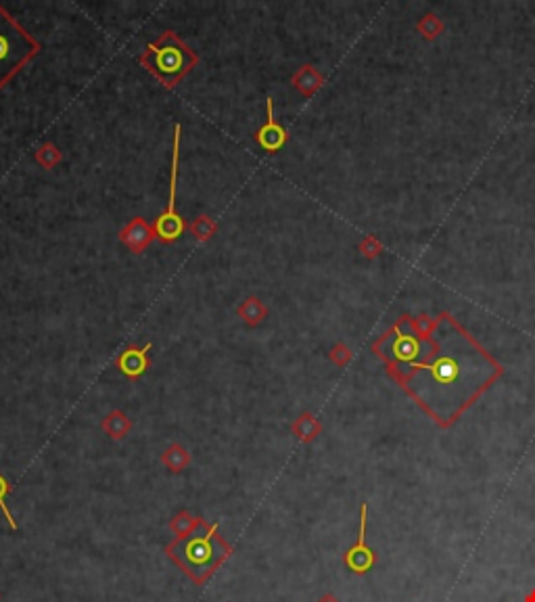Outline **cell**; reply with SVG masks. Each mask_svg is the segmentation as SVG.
Instances as JSON below:
<instances>
[{
  "instance_id": "7a4b0ae2",
  "label": "cell",
  "mask_w": 535,
  "mask_h": 602,
  "mask_svg": "<svg viewBox=\"0 0 535 602\" xmlns=\"http://www.w3.org/2000/svg\"><path fill=\"white\" fill-rule=\"evenodd\" d=\"M36 51L30 36L0 8V86Z\"/></svg>"
},
{
  "instance_id": "8992f818",
  "label": "cell",
  "mask_w": 535,
  "mask_h": 602,
  "mask_svg": "<svg viewBox=\"0 0 535 602\" xmlns=\"http://www.w3.org/2000/svg\"><path fill=\"white\" fill-rule=\"evenodd\" d=\"M201 523H203V521H201L199 517H193L191 513H180V515H176V517L170 521V529H172V534H174V541H172L170 546H176L180 539H187L189 535H193L195 527L201 525Z\"/></svg>"
},
{
  "instance_id": "52a82bcc",
  "label": "cell",
  "mask_w": 535,
  "mask_h": 602,
  "mask_svg": "<svg viewBox=\"0 0 535 602\" xmlns=\"http://www.w3.org/2000/svg\"><path fill=\"white\" fill-rule=\"evenodd\" d=\"M151 349V345H146L142 351L140 349H130V351H126L122 358H120V368H122V372L124 375H128V377H138V375H142L144 370H146V358H144V351H149Z\"/></svg>"
},
{
  "instance_id": "6da1fadb",
  "label": "cell",
  "mask_w": 535,
  "mask_h": 602,
  "mask_svg": "<svg viewBox=\"0 0 535 602\" xmlns=\"http://www.w3.org/2000/svg\"><path fill=\"white\" fill-rule=\"evenodd\" d=\"M142 63L149 67L165 86L178 82L191 67L197 63V57L172 34H165L159 44H151Z\"/></svg>"
},
{
  "instance_id": "2e32d148",
  "label": "cell",
  "mask_w": 535,
  "mask_h": 602,
  "mask_svg": "<svg viewBox=\"0 0 535 602\" xmlns=\"http://www.w3.org/2000/svg\"><path fill=\"white\" fill-rule=\"evenodd\" d=\"M525 602H535V590H531V592L525 596Z\"/></svg>"
},
{
  "instance_id": "30bf717a",
  "label": "cell",
  "mask_w": 535,
  "mask_h": 602,
  "mask_svg": "<svg viewBox=\"0 0 535 602\" xmlns=\"http://www.w3.org/2000/svg\"><path fill=\"white\" fill-rule=\"evenodd\" d=\"M163 465L170 468V470H174V472H180V470H184V468L189 467V463H191V456H189V452L182 448V446H178V444H172L168 450H165V454H163Z\"/></svg>"
},
{
  "instance_id": "4fadbf2b",
  "label": "cell",
  "mask_w": 535,
  "mask_h": 602,
  "mask_svg": "<svg viewBox=\"0 0 535 602\" xmlns=\"http://www.w3.org/2000/svg\"><path fill=\"white\" fill-rule=\"evenodd\" d=\"M8 491H11V487H8L6 479L0 475V508H2V513H4V517H6V521H8V525H11V529H17V523H15L11 510H8V506H6V502H4V498H6Z\"/></svg>"
},
{
  "instance_id": "277c9868",
  "label": "cell",
  "mask_w": 535,
  "mask_h": 602,
  "mask_svg": "<svg viewBox=\"0 0 535 602\" xmlns=\"http://www.w3.org/2000/svg\"><path fill=\"white\" fill-rule=\"evenodd\" d=\"M366 525H368V504L364 502L362 504V510H360V532H358V541L345 552V565L351 573H358V575H364L368 573L374 563H377V554L374 550L366 544Z\"/></svg>"
},
{
  "instance_id": "8fae6325",
  "label": "cell",
  "mask_w": 535,
  "mask_h": 602,
  "mask_svg": "<svg viewBox=\"0 0 535 602\" xmlns=\"http://www.w3.org/2000/svg\"><path fill=\"white\" fill-rule=\"evenodd\" d=\"M264 314H266V310H264V306H262L258 299H247V301L241 306V316H243L249 325L260 322V320L264 318Z\"/></svg>"
},
{
  "instance_id": "9a60e30c",
  "label": "cell",
  "mask_w": 535,
  "mask_h": 602,
  "mask_svg": "<svg viewBox=\"0 0 535 602\" xmlns=\"http://www.w3.org/2000/svg\"><path fill=\"white\" fill-rule=\"evenodd\" d=\"M318 602H339V598L333 596V594H325V596H320V598H318Z\"/></svg>"
},
{
  "instance_id": "5bb4252c",
  "label": "cell",
  "mask_w": 535,
  "mask_h": 602,
  "mask_svg": "<svg viewBox=\"0 0 535 602\" xmlns=\"http://www.w3.org/2000/svg\"><path fill=\"white\" fill-rule=\"evenodd\" d=\"M396 353L400 356L401 360H410L416 353V343L412 339H400L396 345Z\"/></svg>"
},
{
  "instance_id": "7c38bea8",
  "label": "cell",
  "mask_w": 535,
  "mask_h": 602,
  "mask_svg": "<svg viewBox=\"0 0 535 602\" xmlns=\"http://www.w3.org/2000/svg\"><path fill=\"white\" fill-rule=\"evenodd\" d=\"M318 429H320V427L314 422L312 416H301L299 422L295 425V433H297L299 439H303V441H310V439L318 433Z\"/></svg>"
},
{
  "instance_id": "ba28073f",
  "label": "cell",
  "mask_w": 535,
  "mask_h": 602,
  "mask_svg": "<svg viewBox=\"0 0 535 602\" xmlns=\"http://www.w3.org/2000/svg\"><path fill=\"white\" fill-rule=\"evenodd\" d=\"M130 429H132L130 418H128L124 412H120V410H113V412L103 420V431H105L109 437H113V439H122Z\"/></svg>"
},
{
  "instance_id": "5b68a950",
  "label": "cell",
  "mask_w": 535,
  "mask_h": 602,
  "mask_svg": "<svg viewBox=\"0 0 535 602\" xmlns=\"http://www.w3.org/2000/svg\"><path fill=\"white\" fill-rule=\"evenodd\" d=\"M268 124L260 130V134H258V142L266 149V151H276V149H280L282 146V142H284V138H287V134H284V130L276 124V120H274V107H272V99H268Z\"/></svg>"
},
{
  "instance_id": "9c48e42d",
  "label": "cell",
  "mask_w": 535,
  "mask_h": 602,
  "mask_svg": "<svg viewBox=\"0 0 535 602\" xmlns=\"http://www.w3.org/2000/svg\"><path fill=\"white\" fill-rule=\"evenodd\" d=\"M122 239H124V243L130 245L132 251H140V249L151 241V230L146 228L144 222L136 220V222H132V224L124 230V237H122Z\"/></svg>"
},
{
  "instance_id": "3957f363",
  "label": "cell",
  "mask_w": 535,
  "mask_h": 602,
  "mask_svg": "<svg viewBox=\"0 0 535 602\" xmlns=\"http://www.w3.org/2000/svg\"><path fill=\"white\" fill-rule=\"evenodd\" d=\"M178 159H180V126L174 130V153H172V178H170V201L163 215L157 220V234L165 241H174L182 234V220L176 213V178H178Z\"/></svg>"
}]
</instances>
